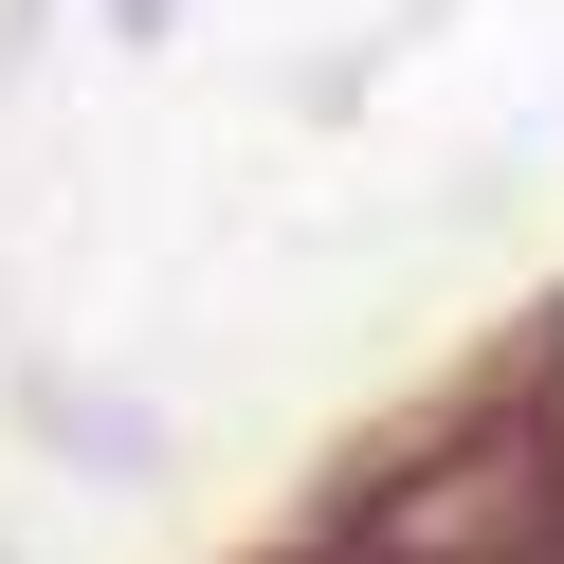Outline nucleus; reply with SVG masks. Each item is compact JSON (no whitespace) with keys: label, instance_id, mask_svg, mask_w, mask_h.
<instances>
[{"label":"nucleus","instance_id":"nucleus-1","mask_svg":"<svg viewBox=\"0 0 564 564\" xmlns=\"http://www.w3.org/2000/svg\"><path fill=\"white\" fill-rule=\"evenodd\" d=\"M37 419L91 455V474H147V401H91V382H37Z\"/></svg>","mask_w":564,"mask_h":564},{"label":"nucleus","instance_id":"nucleus-2","mask_svg":"<svg viewBox=\"0 0 564 564\" xmlns=\"http://www.w3.org/2000/svg\"><path fill=\"white\" fill-rule=\"evenodd\" d=\"M110 19H128V37H147V19H183V0H110Z\"/></svg>","mask_w":564,"mask_h":564}]
</instances>
